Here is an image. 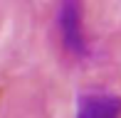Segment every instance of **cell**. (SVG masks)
Segmentation results:
<instances>
[{"label": "cell", "instance_id": "1", "mask_svg": "<svg viewBox=\"0 0 121 118\" xmlns=\"http://www.w3.org/2000/svg\"><path fill=\"white\" fill-rule=\"evenodd\" d=\"M59 32L67 52L82 57L86 52L84 25H82V0H62L59 5Z\"/></svg>", "mask_w": 121, "mask_h": 118}, {"label": "cell", "instance_id": "2", "mask_svg": "<svg viewBox=\"0 0 121 118\" xmlns=\"http://www.w3.org/2000/svg\"><path fill=\"white\" fill-rule=\"evenodd\" d=\"M77 118H121V98L114 94H84L77 106Z\"/></svg>", "mask_w": 121, "mask_h": 118}]
</instances>
